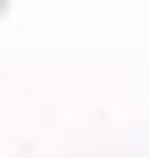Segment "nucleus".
I'll return each mask as SVG.
<instances>
[]
</instances>
